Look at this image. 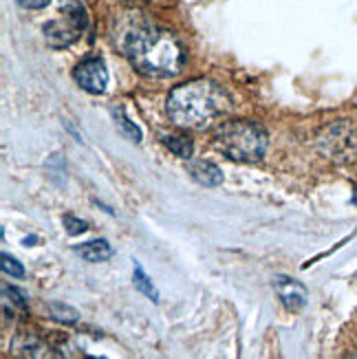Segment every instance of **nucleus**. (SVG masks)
<instances>
[{"mask_svg": "<svg viewBox=\"0 0 357 359\" xmlns=\"http://www.w3.org/2000/svg\"><path fill=\"white\" fill-rule=\"evenodd\" d=\"M214 144L234 161L256 163L267 152V133L254 121H225L216 128Z\"/></svg>", "mask_w": 357, "mask_h": 359, "instance_id": "7ed1b4c3", "label": "nucleus"}, {"mask_svg": "<svg viewBox=\"0 0 357 359\" xmlns=\"http://www.w3.org/2000/svg\"><path fill=\"white\" fill-rule=\"evenodd\" d=\"M123 53L139 73L157 80L181 73L185 65V53L179 40L170 31L152 25L133 29L123 42Z\"/></svg>", "mask_w": 357, "mask_h": 359, "instance_id": "f257e3e1", "label": "nucleus"}, {"mask_svg": "<svg viewBox=\"0 0 357 359\" xmlns=\"http://www.w3.org/2000/svg\"><path fill=\"white\" fill-rule=\"evenodd\" d=\"M353 201H355V205H357V190H355V196H353Z\"/></svg>", "mask_w": 357, "mask_h": 359, "instance_id": "f3484780", "label": "nucleus"}, {"mask_svg": "<svg viewBox=\"0 0 357 359\" xmlns=\"http://www.w3.org/2000/svg\"><path fill=\"white\" fill-rule=\"evenodd\" d=\"M188 172L190 177L201 183V185H206V187H214V185H221L223 183V172H221V168H216L214 163L210 161H192L188 165Z\"/></svg>", "mask_w": 357, "mask_h": 359, "instance_id": "0eeeda50", "label": "nucleus"}, {"mask_svg": "<svg viewBox=\"0 0 357 359\" xmlns=\"http://www.w3.org/2000/svg\"><path fill=\"white\" fill-rule=\"evenodd\" d=\"M3 271L11 278H22L25 276V269H22V264L11 258L9 254H3Z\"/></svg>", "mask_w": 357, "mask_h": 359, "instance_id": "4468645a", "label": "nucleus"}, {"mask_svg": "<svg viewBox=\"0 0 357 359\" xmlns=\"http://www.w3.org/2000/svg\"><path fill=\"white\" fill-rule=\"evenodd\" d=\"M65 227H67V231L71 233V236H77V233H82V231H86V223L84 221H80V218H75V216H65Z\"/></svg>", "mask_w": 357, "mask_h": 359, "instance_id": "2eb2a0df", "label": "nucleus"}, {"mask_svg": "<svg viewBox=\"0 0 357 359\" xmlns=\"http://www.w3.org/2000/svg\"><path fill=\"white\" fill-rule=\"evenodd\" d=\"M25 9H44L51 0H18Z\"/></svg>", "mask_w": 357, "mask_h": 359, "instance_id": "dca6fc26", "label": "nucleus"}, {"mask_svg": "<svg viewBox=\"0 0 357 359\" xmlns=\"http://www.w3.org/2000/svg\"><path fill=\"white\" fill-rule=\"evenodd\" d=\"M75 254L82 256L86 262H104L113 256V247L108 245L106 241H90L84 245L75 247Z\"/></svg>", "mask_w": 357, "mask_h": 359, "instance_id": "6e6552de", "label": "nucleus"}, {"mask_svg": "<svg viewBox=\"0 0 357 359\" xmlns=\"http://www.w3.org/2000/svg\"><path fill=\"white\" fill-rule=\"evenodd\" d=\"M113 115H115V123H117V128H119V133L123 135V137H128L130 142H135V144H139L142 142V130H139L135 123L123 115V111H113Z\"/></svg>", "mask_w": 357, "mask_h": 359, "instance_id": "9b49d317", "label": "nucleus"}, {"mask_svg": "<svg viewBox=\"0 0 357 359\" xmlns=\"http://www.w3.org/2000/svg\"><path fill=\"white\" fill-rule=\"evenodd\" d=\"M86 29V11L75 0H62V15L44 27L46 44L53 49H65L80 40Z\"/></svg>", "mask_w": 357, "mask_h": 359, "instance_id": "20e7f679", "label": "nucleus"}, {"mask_svg": "<svg viewBox=\"0 0 357 359\" xmlns=\"http://www.w3.org/2000/svg\"><path fill=\"white\" fill-rule=\"evenodd\" d=\"M231 102L225 90L210 80H194L170 90L166 111L177 126L206 130L229 113Z\"/></svg>", "mask_w": 357, "mask_h": 359, "instance_id": "f03ea898", "label": "nucleus"}, {"mask_svg": "<svg viewBox=\"0 0 357 359\" xmlns=\"http://www.w3.org/2000/svg\"><path fill=\"white\" fill-rule=\"evenodd\" d=\"M3 306H5V313H11V316L15 309H18L20 313H27V302L22 298V293L9 285H3Z\"/></svg>", "mask_w": 357, "mask_h": 359, "instance_id": "9d476101", "label": "nucleus"}, {"mask_svg": "<svg viewBox=\"0 0 357 359\" xmlns=\"http://www.w3.org/2000/svg\"><path fill=\"white\" fill-rule=\"evenodd\" d=\"M51 316L58 322H65V324H73L77 322V311L67 306V304H60V302H51Z\"/></svg>", "mask_w": 357, "mask_h": 359, "instance_id": "ddd939ff", "label": "nucleus"}, {"mask_svg": "<svg viewBox=\"0 0 357 359\" xmlns=\"http://www.w3.org/2000/svg\"><path fill=\"white\" fill-rule=\"evenodd\" d=\"M274 287H276V293L278 298L283 300V304L289 309V311H300L304 304H307V298H309V291L304 285H300L298 280H291L287 276H278L274 280Z\"/></svg>", "mask_w": 357, "mask_h": 359, "instance_id": "423d86ee", "label": "nucleus"}, {"mask_svg": "<svg viewBox=\"0 0 357 359\" xmlns=\"http://www.w3.org/2000/svg\"><path fill=\"white\" fill-rule=\"evenodd\" d=\"M133 280H135V287L142 291L148 300H152V302H159V293H157V289H154V285H152V280L146 276V271H144V267L139 264L137 260H135V273H133Z\"/></svg>", "mask_w": 357, "mask_h": 359, "instance_id": "1a4fd4ad", "label": "nucleus"}, {"mask_svg": "<svg viewBox=\"0 0 357 359\" xmlns=\"http://www.w3.org/2000/svg\"><path fill=\"white\" fill-rule=\"evenodd\" d=\"M73 77L77 84L86 93H93V95H100L108 86V71L100 57H88L82 65H77V69L73 71Z\"/></svg>", "mask_w": 357, "mask_h": 359, "instance_id": "39448f33", "label": "nucleus"}, {"mask_svg": "<svg viewBox=\"0 0 357 359\" xmlns=\"http://www.w3.org/2000/svg\"><path fill=\"white\" fill-rule=\"evenodd\" d=\"M166 146L181 159H190L192 157V144H190V139H185V137H168Z\"/></svg>", "mask_w": 357, "mask_h": 359, "instance_id": "f8f14e48", "label": "nucleus"}]
</instances>
